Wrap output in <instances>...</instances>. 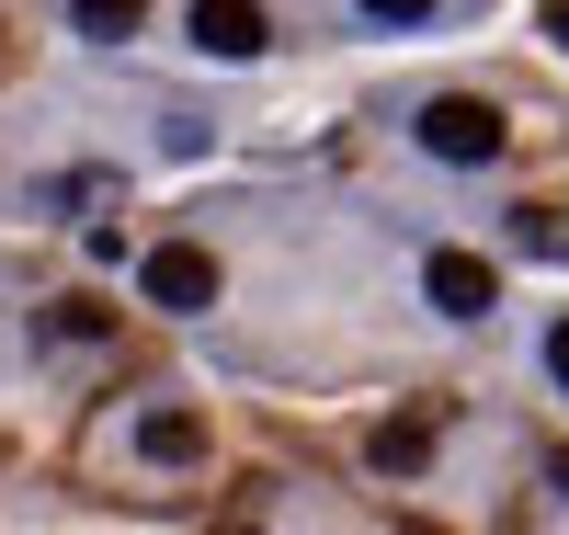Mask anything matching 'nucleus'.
I'll return each instance as SVG.
<instances>
[{"mask_svg": "<svg viewBox=\"0 0 569 535\" xmlns=\"http://www.w3.org/2000/svg\"><path fill=\"white\" fill-rule=\"evenodd\" d=\"M421 149L456 160V171H479V160H501V149H512V126L479 103V91H445V103H421Z\"/></svg>", "mask_w": 569, "mask_h": 535, "instance_id": "1", "label": "nucleus"}, {"mask_svg": "<svg viewBox=\"0 0 569 535\" xmlns=\"http://www.w3.org/2000/svg\"><path fill=\"white\" fill-rule=\"evenodd\" d=\"M137 456H149V467H194L206 456V422L194 410H149V422H137Z\"/></svg>", "mask_w": 569, "mask_h": 535, "instance_id": "6", "label": "nucleus"}, {"mask_svg": "<svg viewBox=\"0 0 569 535\" xmlns=\"http://www.w3.org/2000/svg\"><path fill=\"white\" fill-rule=\"evenodd\" d=\"M512 239H525V251H547V262H558V251H569V228H558V217H547V206H525V217H512Z\"/></svg>", "mask_w": 569, "mask_h": 535, "instance_id": "9", "label": "nucleus"}, {"mask_svg": "<svg viewBox=\"0 0 569 535\" xmlns=\"http://www.w3.org/2000/svg\"><path fill=\"white\" fill-rule=\"evenodd\" d=\"M46 343H103V308L69 297V308H46Z\"/></svg>", "mask_w": 569, "mask_h": 535, "instance_id": "8", "label": "nucleus"}, {"mask_svg": "<svg viewBox=\"0 0 569 535\" xmlns=\"http://www.w3.org/2000/svg\"><path fill=\"white\" fill-rule=\"evenodd\" d=\"M547 34H558V46H569V0H558V12H547Z\"/></svg>", "mask_w": 569, "mask_h": 535, "instance_id": "13", "label": "nucleus"}, {"mask_svg": "<svg viewBox=\"0 0 569 535\" xmlns=\"http://www.w3.org/2000/svg\"><path fill=\"white\" fill-rule=\"evenodd\" d=\"M69 23H80L91 46H126L137 23H149V0H69Z\"/></svg>", "mask_w": 569, "mask_h": 535, "instance_id": "7", "label": "nucleus"}, {"mask_svg": "<svg viewBox=\"0 0 569 535\" xmlns=\"http://www.w3.org/2000/svg\"><path fill=\"white\" fill-rule=\"evenodd\" d=\"M421 297H433L445 319H490L501 308V274L479 251H433V262H421Z\"/></svg>", "mask_w": 569, "mask_h": 535, "instance_id": "3", "label": "nucleus"}, {"mask_svg": "<svg viewBox=\"0 0 569 535\" xmlns=\"http://www.w3.org/2000/svg\"><path fill=\"white\" fill-rule=\"evenodd\" d=\"M388 478H421L433 467V410H399V422H376V445H365Z\"/></svg>", "mask_w": 569, "mask_h": 535, "instance_id": "5", "label": "nucleus"}, {"mask_svg": "<svg viewBox=\"0 0 569 535\" xmlns=\"http://www.w3.org/2000/svg\"><path fill=\"white\" fill-rule=\"evenodd\" d=\"M137 285H149V308H171V319H194V308H217V262L194 251V239H160V251L137 262Z\"/></svg>", "mask_w": 569, "mask_h": 535, "instance_id": "2", "label": "nucleus"}, {"mask_svg": "<svg viewBox=\"0 0 569 535\" xmlns=\"http://www.w3.org/2000/svg\"><path fill=\"white\" fill-rule=\"evenodd\" d=\"M194 46L206 58H262L273 23H262V0H194Z\"/></svg>", "mask_w": 569, "mask_h": 535, "instance_id": "4", "label": "nucleus"}, {"mask_svg": "<svg viewBox=\"0 0 569 535\" xmlns=\"http://www.w3.org/2000/svg\"><path fill=\"white\" fill-rule=\"evenodd\" d=\"M365 23H433V0H353Z\"/></svg>", "mask_w": 569, "mask_h": 535, "instance_id": "10", "label": "nucleus"}, {"mask_svg": "<svg viewBox=\"0 0 569 535\" xmlns=\"http://www.w3.org/2000/svg\"><path fill=\"white\" fill-rule=\"evenodd\" d=\"M547 376H558V387H569V319H558V330H547Z\"/></svg>", "mask_w": 569, "mask_h": 535, "instance_id": "11", "label": "nucleus"}, {"mask_svg": "<svg viewBox=\"0 0 569 535\" xmlns=\"http://www.w3.org/2000/svg\"><path fill=\"white\" fill-rule=\"evenodd\" d=\"M547 478H558V491H569V445H558V456H547Z\"/></svg>", "mask_w": 569, "mask_h": 535, "instance_id": "12", "label": "nucleus"}]
</instances>
